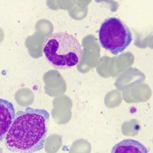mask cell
Instances as JSON below:
<instances>
[{"label":"cell","instance_id":"6da1fadb","mask_svg":"<svg viewBox=\"0 0 153 153\" xmlns=\"http://www.w3.org/2000/svg\"><path fill=\"white\" fill-rule=\"evenodd\" d=\"M49 113L30 107L19 111L6 136L5 145L11 152L32 153L44 147L49 130Z\"/></svg>","mask_w":153,"mask_h":153},{"label":"cell","instance_id":"7a4b0ae2","mask_svg":"<svg viewBox=\"0 0 153 153\" xmlns=\"http://www.w3.org/2000/svg\"><path fill=\"white\" fill-rule=\"evenodd\" d=\"M43 52L50 64L57 69H66L75 66L83 55L78 41L65 32L51 35L45 45Z\"/></svg>","mask_w":153,"mask_h":153},{"label":"cell","instance_id":"3957f363","mask_svg":"<svg viewBox=\"0 0 153 153\" xmlns=\"http://www.w3.org/2000/svg\"><path fill=\"white\" fill-rule=\"evenodd\" d=\"M99 38L102 48L117 55L123 52L131 43L132 34L122 21L111 17L104 20L101 25Z\"/></svg>","mask_w":153,"mask_h":153},{"label":"cell","instance_id":"277c9868","mask_svg":"<svg viewBox=\"0 0 153 153\" xmlns=\"http://www.w3.org/2000/svg\"><path fill=\"white\" fill-rule=\"evenodd\" d=\"M15 110L13 103L0 99V142L6 138L14 120Z\"/></svg>","mask_w":153,"mask_h":153},{"label":"cell","instance_id":"5b68a950","mask_svg":"<svg viewBox=\"0 0 153 153\" xmlns=\"http://www.w3.org/2000/svg\"><path fill=\"white\" fill-rule=\"evenodd\" d=\"M112 153H147V148L138 141L132 139H125L114 146Z\"/></svg>","mask_w":153,"mask_h":153},{"label":"cell","instance_id":"8992f818","mask_svg":"<svg viewBox=\"0 0 153 153\" xmlns=\"http://www.w3.org/2000/svg\"><path fill=\"white\" fill-rule=\"evenodd\" d=\"M4 34L3 33V30L0 28V42L3 40V38H4Z\"/></svg>","mask_w":153,"mask_h":153}]
</instances>
